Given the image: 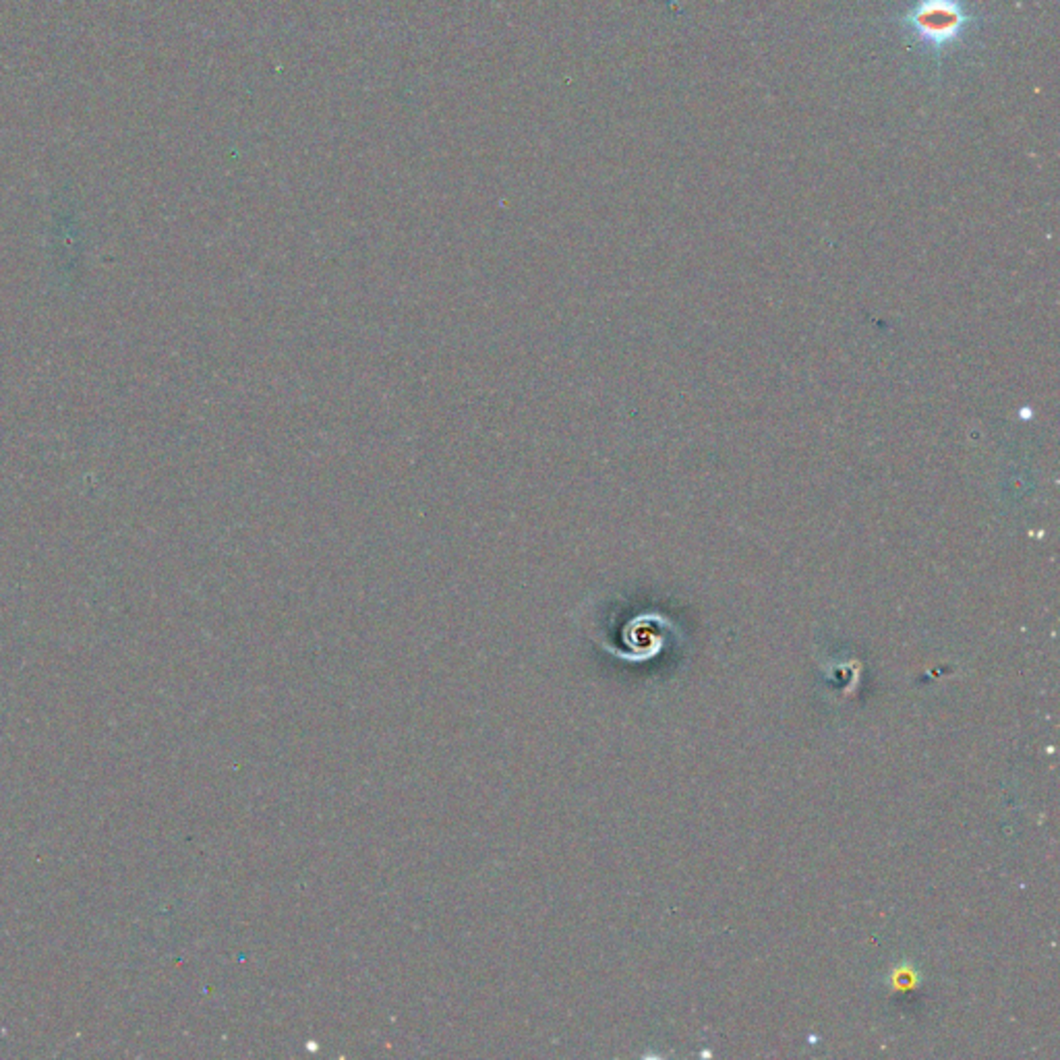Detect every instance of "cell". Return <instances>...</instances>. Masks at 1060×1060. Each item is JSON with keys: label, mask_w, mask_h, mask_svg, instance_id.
Instances as JSON below:
<instances>
[{"label": "cell", "mask_w": 1060, "mask_h": 1060, "mask_svg": "<svg viewBox=\"0 0 1060 1060\" xmlns=\"http://www.w3.org/2000/svg\"><path fill=\"white\" fill-rule=\"evenodd\" d=\"M901 23L926 52L940 60L955 50L976 25L968 0H914Z\"/></svg>", "instance_id": "1"}]
</instances>
